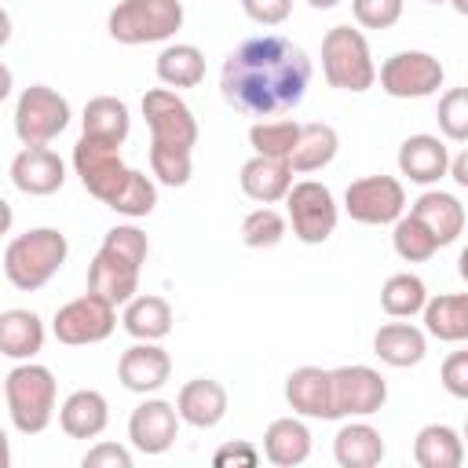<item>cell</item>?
<instances>
[{
    "label": "cell",
    "mask_w": 468,
    "mask_h": 468,
    "mask_svg": "<svg viewBox=\"0 0 468 468\" xmlns=\"http://www.w3.org/2000/svg\"><path fill=\"white\" fill-rule=\"evenodd\" d=\"M311 84V58L300 44L278 33L241 40L219 69L227 106L249 117H278L303 102Z\"/></svg>",
    "instance_id": "obj_1"
},
{
    "label": "cell",
    "mask_w": 468,
    "mask_h": 468,
    "mask_svg": "<svg viewBox=\"0 0 468 468\" xmlns=\"http://www.w3.org/2000/svg\"><path fill=\"white\" fill-rule=\"evenodd\" d=\"M69 256V241L58 227H33L18 238L7 241L4 249V274L15 289L22 292H37L44 289L66 263Z\"/></svg>",
    "instance_id": "obj_2"
},
{
    "label": "cell",
    "mask_w": 468,
    "mask_h": 468,
    "mask_svg": "<svg viewBox=\"0 0 468 468\" xmlns=\"http://www.w3.org/2000/svg\"><path fill=\"white\" fill-rule=\"evenodd\" d=\"M55 399H58V384L55 373L40 362H18L7 377H4V402H7V417L15 424V431L22 435H40L51 417H55Z\"/></svg>",
    "instance_id": "obj_3"
},
{
    "label": "cell",
    "mask_w": 468,
    "mask_h": 468,
    "mask_svg": "<svg viewBox=\"0 0 468 468\" xmlns=\"http://www.w3.org/2000/svg\"><path fill=\"white\" fill-rule=\"evenodd\" d=\"M322 73L329 80V88L362 95L377 84V66H373V51L362 29L355 26H333L322 37Z\"/></svg>",
    "instance_id": "obj_4"
},
{
    "label": "cell",
    "mask_w": 468,
    "mask_h": 468,
    "mask_svg": "<svg viewBox=\"0 0 468 468\" xmlns=\"http://www.w3.org/2000/svg\"><path fill=\"white\" fill-rule=\"evenodd\" d=\"M183 29V0H121L110 18L106 33L117 44H161Z\"/></svg>",
    "instance_id": "obj_5"
},
{
    "label": "cell",
    "mask_w": 468,
    "mask_h": 468,
    "mask_svg": "<svg viewBox=\"0 0 468 468\" xmlns=\"http://www.w3.org/2000/svg\"><path fill=\"white\" fill-rule=\"evenodd\" d=\"M285 201V223L292 227V238L303 241V245H322L333 238L336 230V219H340V208H336V197L325 183L318 179H300L289 186V194L282 197Z\"/></svg>",
    "instance_id": "obj_6"
},
{
    "label": "cell",
    "mask_w": 468,
    "mask_h": 468,
    "mask_svg": "<svg viewBox=\"0 0 468 468\" xmlns=\"http://www.w3.org/2000/svg\"><path fill=\"white\" fill-rule=\"evenodd\" d=\"M69 102L48 84H29L22 88L15 102V135L22 146H48L69 128Z\"/></svg>",
    "instance_id": "obj_7"
},
{
    "label": "cell",
    "mask_w": 468,
    "mask_h": 468,
    "mask_svg": "<svg viewBox=\"0 0 468 468\" xmlns=\"http://www.w3.org/2000/svg\"><path fill=\"white\" fill-rule=\"evenodd\" d=\"M117 329V307L95 292H84L69 303H62L51 318V333L58 344L84 347V344H102Z\"/></svg>",
    "instance_id": "obj_8"
},
{
    "label": "cell",
    "mask_w": 468,
    "mask_h": 468,
    "mask_svg": "<svg viewBox=\"0 0 468 468\" xmlns=\"http://www.w3.org/2000/svg\"><path fill=\"white\" fill-rule=\"evenodd\" d=\"M377 80L391 99H428L442 88L446 69L428 51H395L380 62Z\"/></svg>",
    "instance_id": "obj_9"
},
{
    "label": "cell",
    "mask_w": 468,
    "mask_h": 468,
    "mask_svg": "<svg viewBox=\"0 0 468 468\" xmlns=\"http://www.w3.org/2000/svg\"><path fill=\"white\" fill-rule=\"evenodd\" d=\"M73 172L80 176V186L91 197H99L102 205H110V197L128 179V165L121 161V146L106 143V139H91V135L77 139V146H73Z\"/></svg>",
    "instance_id": "obj_10"
},
{
    "label": "cell",
    "mask_w": 468,
    "mask_h": 468,
    "mask_svg": "<svg viewBox=\"0 0 468 468\" xmlns=\"http://www.w3.org/2000/svg\"><path fill=\"white\" fill-rule=\"evenodd\" d=\"M344 212L366 227H388L406 212V190L395 176H362L344 190Z\"/></svg>",
    "instance_id": "obj_11"
},
{
    "label": "cell",
    "mask_w": 468,
    "mask_h": 468,
    "mask_svg": "<svg viewBox=\"0 0 468 468\" xmlns=\"http://www.w3.org/2000/svg\"><path fill=\"white\" fill-rule=\"evenodd\" d=\"M333 384V413L340 417H373L388 402V380L373 366H336L329 369Z\"/></svg>",
    "instance_id": "obj_12"
},
{
    "label": "cell",
    "mask_w": 468,
    "mask_h": 468,
    "mask_svg": "<svg viewBox=\"0 0 468 468\" xmlns=\"http://www.w3.org/2000/svg\"><path fill=\"white\" fill-rule=\"evenodd\" d=\"M143 117H146V128H150V143L194 150V143H197L194 110L172 88H150L143 95Z\"/></svg>",
    "instance_id": "obj_13"
},
{
    "label": "cell",
    "mask_w": 468,
    "mask_h": 468,
    "mask_svg": "<svg viewBox=\"0 0 468 468\" xmlns=\"http://www.w3.org/2000/svg\"><path fill=\"white\" fill-rule=\"evenodd\" d=\"M179 435V413L172 402L165 399H146L132 410L128 417V439L139 453L146 457H157V453H168L172 442Z\"/></svg>",
    "instance_id": "obj_14"
},
{
    "label": "cell",
    "mask_w": 468,
    "mask_h": 468,
    "mask_svg": "<svg viewBox=\"0 0 468 468\" xmlns=\"http://www.w3.org/2000/svg\"><path fill=\"white\" fill-rule=\"evenodd\" d=\"M11 183L29 197H51L66 183V161L51 146H22L11 161Z\"/></svg>",
    "instance_id": "obj_15"
},
{
    "label": "cell",
    "mask_w": 468,
    "mask_h": 468,
    "mask_svg": "<svg viewBox=\"0 0 468 468\" xmlns=\"http://www.w3.org/2000/svg\"><path fill=\"white\" fill-rule=\"evenodd\" d=\"M168 377H172V358L157 340H135L117 362V380L135 395H150L165 388Z\"/></svg>",
    "instance_id": "obj_16"
},
{
    "label": "cell",
    "mask_w": 468,
    "mask_h": 468,
    "mask_svg": "<svg viewBox=\"0 0 468 468\" xmlns=\"http://www.w3.org/2000/svg\"><path fill=\"white\" fill-rule=\"evenodd\" d=\"M285 402L292 406L296 417L336 420V413H333L329 369H322V366H296V369L285 377Z\"/></svg>",
    "instance_id": "obj_17"
},
{
    "label": "cell",
    "mask_w": 468,
    "mask_h": 468,
    "mask_svg": "<svg viewBox=\"0 0 468 468\" xmlns=\"http://www.w3.org/2000/svg\"><path fill=\"white\" fill-rule=\"evenodd\" d=\"M139 271L143 267H135L124 256H117V252L99 245V252L88 263V292L110 300L113 307H124L139 292Z\"/></svg>",
    "instance_id": "obj_18"
},
{
    "label": "cell",
    "mask_w": 468,
    "mask_h": 468,
    "mask_svg": "<svg viewBox=\"0 0 468 468\" xmlns=\"http://www.w3.org/2000/svg\"><path fill=\"white\" fill-rule=\"evenodd\" d=\"M446 165H450V150L439 135L417 132V135L402 139V146H399V172L417 186L439 183L446 176Z\"/></svg>",
    "instance_id": "obj_19"
},
{
    "label": "cell",
    "mask_w": 468,
    "mask_h": 468,
    "mask_svg": "<svg viewBox=\"0 0 468 468\" xmlns=\"http://www.w3.org/2000/svg\"><path fill=\"white\" fill-rule=\"evenodd\" d=\"M176 413L190 428H216L227 417V388L212 377H194L179 388Z\"/></svg>",
    "instance_id": "obj_20"
},
{
    "label": "cell",
    "mask_w": 468,
    "mask_h": 468,
    "mask_svg": "<svg viewBox=\"0 0 468 468\" xmlns=\"http://www.w3.org/2000/svg\"><path fill=\"white\" fill-rule=\"evenodd\" d=\"M373 355L384 366H391V369H410V366L424 362V355H428V333L417 329L413 322H402V318L384 322L373 333Z\"/></svg>",
    "instance_id": "obj_21"
},
{
    "label": "cell",
    "mask_w": 468,
    "mask_h": 468,
    "mask_svg": "<svg viewBox=\"0 0 468 468\" xmlns=\"http://www.w3.org/2000/svg\"><path fill=\"white\" fill-rule=\"evenodd\" d=\"M110 424V402L95 388H77L58 406V428L69 439H99Z\"/></svg>",
    "instance_id": "obj_22"
},
{
    "label": "cell",
    "mask_w": 468,
    "mask_h": 468,
    "mask_svg": "<svg viewBox=\"0 0 468 468\" xmlns=\"http://www.w3.org/2000/svg\"><path fill=\"white\" fill-rule=\"evenodd\" d=\"M238 183L245 190V197H252L256 205H278L289 186H292V168L289 161L282 157H263V154H252L241 172H238Z\"/></svg>",
    "instance_id": "obj_23"
},
{
    "label": "cell",
    "mask_w": 468,
    "mask_h": 468,
    "mask_svg": "<svg viewBox=\"0 0 468 468\" xmlns=\"http://www.w3.org/2000/svg\"><path fill=\"white\" fill-rule=\"evenodd\" d=\"M333 457L340 468H377L384 461V435L369 420L347 417L333 435Z\"/></svg>",
    "instance_id": "obj_24"
},
{
    "label": "cell",
    "mask_w": 468,
    "mask_h": 468,
    "mask_svg": "<svg viewBox=\"0 0 468 468\" xmlns=\"http://www.w3.org/2000/svg\"><path fill=\"white\" fill-rule=\"evenodd\" d=\"M410 212L435 234L439 249H442V245H453V241L464 234V205H461L457 194H446V190H424V194L410 205Z\"/></svg>",
    "instance_id": "obj_25"
},
{
    "label": "cell",
    "mask_w": 468,
    "mask_h": 468,
    "mask_svg": "<svg viewBox=\"0 0 468 468\" xmlns=\"http://www.w3.org/2000/svg\"><path fill=\"white\" fill-rule=\"evenodd\" d=\"M44 322L37 311L29 307H11V311H0V355L15 358V362H29L44 351Z\"/></svg>",
    "instance_id": "obj_26"
},
{
    "label": "cell",
    "mask_w": 468,
    "mask_h": 468,
    "mask_svg": "<svg viewBox=\"0 0 468 468\" xmlns=\"http://www.w3.org/2000/svg\"><path fill=\"white\" fill-rule=\"evenodd\" d=\"M336 150H340L336 128L325 124V121H307V124H300L296 146H292V154H289V168H292V176L322 172L325 165H333Z\"/></svg>",
    "instance_id": "obj_27"
},
{
    "label": "cell",
    "mask_w": 468,
    "mask_h": 468,
    "mask_svg": "<svg viewBox=\"0 0 468 468\" xmlns=\"http://www.w3.org/2000/svg\"><path fill=\"white\" fill-rule=\"evenodd\" d=\"M260 453L278 468H296L311 457V428L300 417H278L267 424Z\"/></svg>",
    "instance_id": "obj_28"
},
{
    "label": "cell",
    "mask_w": 468,
    "mask_h": 468,
    "mask_svg": "<svg viewBox=\"0 0 468 468\" xmlns=\"http://www.w3.org/2000/svg\"><path fill=\"white\" fill-rule=\"evenodd\" d=\"M424 333L442 340V344H461L468 340V296L464 292H439L428 296L424 307Z\"/></svg>",
    "instance_id": "obj_29"
},
{
    "label": "cell",
    "mask_w": 468,
    "mask_h": 468,
    "mask_svg": "<svg viewBox=\"0 0 468 468\" xmlns=\"http://www.w3.org/2000/svg\"><path fill=\"white\" fill-rule=\"evenodd\" d=\"M121 325L132 340H165L172 333V307L165 296H132L124 303Z\"/></svg>",
    "instance_id": "obj_30"
},
{
    "label": "cell",
    "mask_w": 468,
    "mask_h": 468,
    "mask_svg": "<svg viewBox=\"0 0 468 468\" xmlns=\"http://www.w3.org/2000/svg\"><path fill=\"white\" fill-rule=\"evenodd\" d=\"M413 461L420 468H461L464 442L450 424H424L413 439Z\"/></svg>",
    "instance_id": "obj_31"
},
{
    "label": "cell",
    "mask_w": 468,
    "mask_h": 468,
    "mask_svg": "<svg viewBox=\"0 0 468 468\" xmlns=\"http://www.w3.org/2000/svg\"><path fill=\"white\" fill-rule=\"evenodd\" d=\"M154 73L165 88H197L205 80V51L197 44H168L154 62Z\"/></svg>",
    "instance_id": "obj_32"
},
{
    "label": "cell",
    "mask_w": 468,
    "mask_h": 468,
    "mask_svg": "<svg viewBox=\"0 0 468 468\" xmlns=\"http://www.w3.org/2000/svg\"><path fill=\"white\" fill-rule=\"evenodd\" d=\"M80 124H84V135L121 146L128 139V132H132V113L117 95H95V99H88Z\"/></svg>",
    "instance_id": "obj_33"
},
{
    "label": "cell",
    "mask_w": 468,
    "mask_h": 468,
    "mask_svg": "<svg viewBox=\"0 0 468 468\" xmlns=\"http://www.w3.org/2000/svg\"><path fill=\"white\" fill-rule=\"evenodd\" d=\"M424 300H428V285L410 271L391 274L380 289V307L388 318H413V314H420Z\"/></svg>",
    "instance_id": "obj_34"
},
{
    "label": "cell",
    "mask_w": 468,
    "mask_h": 468,
    "mask_svg": "<svg viewBox=\"0 0 468 468\" xmlns=\"http://www.w3.org/2000/svg\"><path fill=\"white\" fill-rule=\"evenodd\" d=\"M106 208H113V212L124 216V219H143V216H150V212L157 208V183H154V176H146V172H139V168H128L124 186L110 197Z\"/></svg>",
    "instance_id": "obj_35"
},
{
    "label": "cell",
    "mask_w": 468,
    "mask_h": 468,
    "mask_svg": "<svg viewBox=\"0 0 468 468\" xmlns=\"http://www.w3.org/2000/svg\"><path fill=\"white\" fill-rule=\"evenodd\" d=\"M391 245H395L399 260H406V263H424V260H431V256L439 252L435 234H431L413 212H402V216L391 223Z\"/></svg>",
    "instance_id": "obj_36"
},
{
    "label": "cell",
    "mask_w": 468,
    "mask_h": 468,
    "mask_svg": "<svg viewBox=\"0 0 468 468\" xmlns=\"http://www.w3.org/2000/svg\"><path fill=\"white\" fill-rule=\"evenodd\" d=\"M296 135H300V121H292V117H263V121H256L252 128H249V146L256 150V154H263V157H282V161H289V154H292V146H296Z\"/></svg>",
    "instance_id": "obj_37"
},
{
    "label": "cell",
    "mask_w": 468,
    "mask_h": 468,
    "mask_svg": "<svg viewBox=\"0 0 468 468\" xmlns=\"http://www.w3.org/2000/svg\"><path fill=\"white\" fill-rule=\"evenodd\" d=\"M150 176L154 183H165V186H186L194 176V150L150 143Z\"/></svg>",
    "instance_id": "obj_38"
},
{
    "label": "cell",
    "mask_w": 468,
    "mask_h": 468,
    "mask_svg": "<svg viewBox=\"0 0 468 468\" xmlns=\"http://www.w3.org/2000/svg\"><path fill=\"white\" fill-rule=\"evenodd\" d=\"M285 234H289V223H285V216H282L278 208H271V205H260V208H252V212L241 219V241H245L249 249H274V245L285 241Z\"/></svg>",
    "instance_id": "obj_39"
},
{
    "label": "cell",
    "mask_w": 468,
    "mask_h": 468,
    "mask_svg": "<svg viewBox=\"0 0 468 468\" xmlns=\"http://www.w3.org/2000/svg\"><path fill=\"white\" fill-rule=\"evenodd\" d=\"M435 117H439V132H442L450 143H464V139H468V88H450V91H442Z\"/></svg>",
    "instance_id": "obj_40"
},
{
    "label": "cell",
    "mask_w": 468,
    "mask_h": 468,
    "mask_svg": "<svg viewBox=\"0 0 468 468\" xmlns=\"http://www.w3.org/2000/svg\"><path fill=\"white\" fill-rule=\"evenodd\" d=\"M102 249L124 256V260L135 263V267H143L146 256H150V241H146V234H143L135 223H117V227H110L106 238H102Z\"/></svg>",
    "instance_id": "obj_41"
},
{
    "label": "cell",
    "mask_w": 468,
    "mask_h": 468,
    "mask_svg": "<svg viewBox=\"0 0 468 468\" xmlns=\"http://www.w3.org/2000/svg\"><path fill=\"white\" fill-rule=\"evenodd\" d=\"M351 15L362 29H391L402 18V0H351Z\"/></svg>",
    "instance_id": "obj_42"
},
{
    "label": "cell",
    "mask_w": 468,
    "mask_h": 468,
    "mask_svg": "<svg viewBox=\"0 0 468 468\" xmlns=\"http://www.w3.org/2000/svg\"><path fill=\"white\" fill-rule=\"evenodd\" d=\"M260 457H263V453H260L249 439H234V442H223V446L212 453V464H216V468H256Z\"/></svg>",
    "instance_id": "obj_43"
},
{
    "label": "cell",
    "mask_w": 468,
    "mask_h": 468,
    "mask_svg": "<svg viewBox=\"0 0 468 468\" xmlns=\"http://www.w3.org/2000/svg\"><path fill=\"white\" fill-rule=\"evenodd\" d=\"M80 464L84 468H132V450L121 442H95L80 457Z\"/></svg>",
    "instance_id": "obj_44"
},
{
    "label": "cell",
    "mask_w": 468,
    "mask_h": 468,
    "mask_svg": "<svg viewBox=\"0 0 468 468\" xmlns=\"http://www.w3.org/2000/svg\"><path fill=\"white\" fill-rule=\"evenodd\" d=\"M446 395L453 399H468V351H453L446 362H442V373H439Z\"/></svg>",
    "instance_id": "obj_45"
},
{
    "label": "cell",
    "mask_w": 468,
    "mask_h": 468,
    "mask_svg": "<svg viewBox=\"0 0 468 468\" xmlns=\"http://www.w3.org/2000/svg\"><path fill=\"white\" fill-rule=\"evenodd\" d=\"M241 7L256 26H282L292 15V0H241Z\"/></svg>",
    "instance_id": "obj_46"
},
{
    "label": "cell",
    "mask_w": 468,
    "mask_h": 468,
    "mask_svg": "<svg viewBox=\"0 0 468 468\" xmlns=\"http://www.w3.org/2000/svg\"><path fill=\"white\" fill-rule=\"evenodd\" d=\"M446 176H450L457 186H468V154H457V157H450V165H446Z\"/></svg>",
    "instance_id": "obj_47"
},
{
    "label": "cell",
    "mask_w": 468,
    "mask_h": 468,
    "mask_svg": "<svg viewBox=\"0 0 468 468\" xmlns=\"http://www.w3.org/2000/svg\"><path fill=\"white\" fill-rule=\"evenodd\" d=\"M11 88H15V73H11V66L0 62V102L11 95Z\"/></svg>",
    "instance_id": "obj_48"
},
{
    "label": "cell",
    "mask_w": 468,
    "mask_h": 468,
    "mask_svg": "<svg viewBox=\"0 0 468 468\" xmlns=\"http://www.w3.org/2000/svg\"><path fill=\"white\" fill-rule=\"evenodd\" d=\"M11 223H15V212H11V205L0 197V238L11 230Z\"/></svg>",
    "instance_id": "obj_49"
},
{
    "label": "cell",
    "mask_w": 468,
    "mask_h": 468,
    "mask_svg": "<svg viewBox=\"0 0 468 468\" xmlns=\"http://www.w3.org/2000/svg\"><path fill=\"white\" fill-rule=\"evenodd\" d=\"M7 40H11V15L0 7V48H4Z\"/></svg>",
    "instance_id": "obj_50"
},
{
    "label": "cell",
    "mask_w": 468,
    "mask_h": 468,
    "mask_svg": "<svg viewBox=\"0 0 468 468\" xmlns=\"http://www.w3.org/2000/svg\"><path fill=\"white\" fill-rule=\"evenodd\" d=\"M11 464V442H7V431L0 428V468H7Z\"/></svg>",
    "instance_id": "obj_51"
},
{
    "label": "cell",
    "mask_w": 468,
    "mask_h": 468,
    "mask_svg": "<svg viewBox=\"0 0 468 468\" xmlns=\"http://www.w3.org/2000/svg\"><path fill=\"white\" fill-rule=\"evenodd\" d=\"M307 4H311L314 11H329V7H336L340 0H307Z\"/></svg>",
    "instance_id": "obj_52"
},
{
    "label": "cell",
    "mask_w": 468,
    "mask_h": 468,
    "mask_svg": "<svg viewBox=\"0 0 468 468\" xmlns=\"http://www.w3.org/2000/svg\"><path fill=\"white\" fill-rule=\"evenodd\" d=\"M446 4H453L457 15H468V0H446Z\"/></svg>",
    "instance_id": "obj_53"
},
{
    "label": "cell",
    "mask_w": 468,
    "mask_h": 468,
    "mask_svg": "<svg viewBox=\"0 0 468 468\" xmlns=\"http://www.w3.org/2000/svg\"><path fill=\"white\" fill-rule=\"evenodd\" d=\"M428 4H446V0H428Z\"/></svg>",
    "instance_id": "obj_54"
}]
</instances>
